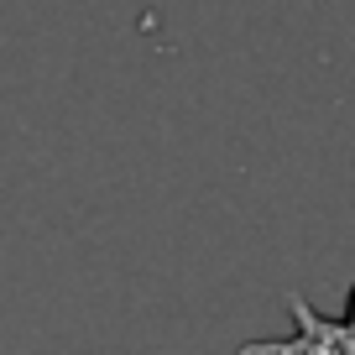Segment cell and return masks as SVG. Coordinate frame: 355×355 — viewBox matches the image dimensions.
<instances>
[{"label": "cell", "mask_w": 355, "mask_h": 355, "mask_svg": "<svg viewBox=\"0 0 355 355\" xmlns=\"http://www.w3.org/2000/svg\"><path fill=\"white\" fill-rule=\"evenodd\" d=\"M288 313L298 324L288 340H251L235 355H355V288H350V313L345 319H324L298 293H288Z\"/></svg>", "instance_id": "cell-1"}]
</instances>
